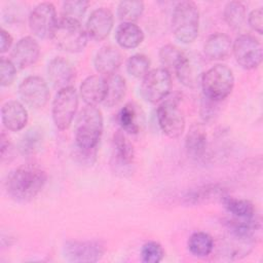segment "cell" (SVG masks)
<instances>
[{
    "mask_svg": "<svg viewBox=\"0 0 263 263\" xmlns=\"http://www.w3.org/2000/svg\"><path fill=\"white\" fill-rule=\"evenodd\" d=\"M16 67L10 60L1 58L0 60V84L1 86H9L15 78Z\"/></svg>",
    "mask_w": 263,
    "mask_h": 263,
    "instance_id": "36",
    "label": "cell"
},
{
    "mask_svg": "<svg viewBox=\"0 0 263 263\" xmlns=\"http://www.w3.org/2000/svg\"><path fill=\"white\" fill-rule=\"evenodd\" d=\"M115 39L120 47L133 49L143 42L144 33L135 23H121L116 29Z\"/></svg>",
    "mask_w": 263,
    "mask_h": 263,
    "instance_id": "23",
    "label": "cell"
},
{
    "mask_svg": "<svg viewBox=\"0 0 263 263\" xmlns=\"http://www.w3.org/2000/svg\"><path fill=\"white\" fill-rule=\"evenodd\" d=\"M111 159V165L115 173H120L124 176L126 173L132 172L135 163V150L123 130H118L113 136Z\"/></svg>",
    "mask_w": 263,
    "mask_h": 263,
    "instance_id": "13",
    "label": "cell"
},
{
    "mask_svg": "<svg viewBox=\"0 0 263 263\" xmlns=\"http://www.w3.org/2000/svg\"><path fill=\"white\" fill-rule=\"evenodd\" d=\"M12 45V37L8 31L1 28L0 30V52H6Z\"/></svg>",
    "mask_w": 263,
    "mask_h": 263,
    "instance_id": "38",
    "label": "cell"
},
{
    "mask_svg": "<svg viewBox=\"0 0 263 263\" xmlns=\"http://www.w3.org/2000/svg\"><path fill=\"white\" fill-rule=\"evenodd\" d=\"M0 150H1V158L2 160H4V158L6 157V154H10L11 151V144L10 141L8 139V136H6V134L4 132L1 133L0 136Z\"/></svg>",
    "mask_w": 263,
    "mask_h": 263,
    "instance_id": "39",
    "label": "cell"
},
{
    "mask_svg": "<svg viewBox=\"0 0 263 263\" xmlns=\"http://www.w3.org/2000/svg\"><path fill=\"white\" fill-rule=\"evenodd\" d=\"M224 20L233 30H239L246 22L247 11L245 5L239 1L228 2L224 7Z\"/></svg>",
    "mask_w": 263,
    "mask_h": 263,
    "instance_id": "27",
    "label": "cell"
},
{
    "mask_svg": "<svg viewBox=\"0 0 263 263\" xmlns=\"http://www.w3.org/2000/svg\"><path fill=\"white\" fill-rule=\"evenodd\" d=\"M113 14L108 8H97L87 18L86 33L91 39L102 41L110 34L113 28Z\"/></svg>",
    "mask_w": 263,
    "mask_h": 263,
    "instance_id": "15",
    "label": "cell"
},
{
    "mask_svg": "<svg viewBox=\"0 0 263 263\" xmlns=\"http://www.w3.org/2000/svg\"><path fill=\"white\" fill-rule=\"evenodd\" d=\"M189 252L198 258L208 257L214 250V239L205 232L197 231L190 235L188 242Z\"/></svg>",
    "mask_w": 263,
    "mask_h": 263,
    "instance_id": "26",
    "label": "cell"
},
{
    "mask_svg": "<svg viewBox=\"0 0 263 263\" xmlns=\"http://www.w3.org/2000/svg\"><path fill=\"white\" fill-rule=\"evenodd\" d=\"M42 142V133L38 128L29 129L23 137L20 150L23 154H34L40 147Z\"/></svg>",
    "mask_w": 263,
    "mask_h": 263,
    "instance_id": "33",
    "label": "cell"
},
{
    "mask_svg": "<svg viewBox=\"0 0 263 263\" xmlns=\"http://www.w3.org/2000/svg\"><path fill=\"white\" fill-rule=\"evenodd\" d=\"M156 117L161 132L168 138H179L185 130V118L175 99L162 102L157 108Z\"/></svg>",
    "mask_w": 263,
    "mask_h": 263,
    "instance_id": "9",
    "label": "cell"
},
{
    "mask_svg": "<svg viewBox=\"0 0 263 263\" xmlns=\"http://www.w3.org/2000/svg\"><path fill=\"white\" fill-rule=\"evenodd\" d=\"M47 75L51 84L60 90L72 86L71 82L75 78V68L70 61L62 57H57L49 62L47 66Z\"/></svg>",
    "mask_w": 263,
    "mask_h": 263,
    "instance_id": "16",
    "label": "cell"
},
{
    "mask_svg": "<svg viewBox=\"0 0 263 263\" xmlns=\"http://www.w3.org/2000/svg\"><path fill=\"white\" fill-rule=\"evenodd\" d=\"M106 80V93L103 101L104 105L111 108L117 106L125 96L126 83L122 76L119 74H111L105 77Z\"/></svg>",
    "mask_w": 263,
    "mask_h": 263,
    "instance_id": "24",
    "label": "cell"
},
{
    "mask_svg": "<svg viewBox=\"0 0 263 263\" xmlns=\"http://www.w3.org/2000/svg\"><path fill=\"white\" fill-rule=\"evenodd\" d=\"M172 78L170 71L164 68H156L149 71L140 86L142 97L149 103H157L163 100L171 91Z\"/></svg>",
    "mask_w": 263,
    "mask_h": 263,
    "instance_id": "8",
    "label": "cell"
},
{
    "mask_svg": "<svg viewBox=\"0 0 263 263\" xmlns=\"http://www.w3.org/2000/svg\"><path fill=\"white\" fill-rule=\"evenodd\" d=\"M106 93V80L101 75L86 77L80 85V96L86 106H97L103 103Z\"/></svg>",
    "mask_w": 263,
    "mask_h": 263,
    "instance_id": "18",
    "label": "cell"
},
{
    "mask_svg": "<svg viewBox=\"0 0 263 263\" xmlns=\"http://www.w3.org/2000/svg\"><path fill=\"white\" fill-rule=\"evenodd\" d=\"M103 127V115L96 106L80 111L75 125V152L81 160L91 163L96 159Z\"/></svg>",
    "mask_w": 263,
    "mask_h": 263,
    "instance_id": "1",
    "label": "cell"
},
{
    "mask_svg": "<svg viewBox=\"0 0 263 263\" xmlns=\"http://www.w3.org/2000/svg\"><path fill=\"white\" fill-rule=\"evenodd\" d=\"M118 123L121 129L130 135H136L140 130L138 122V113L135 106L130 103L125 104L118 113Z\"/></svg>",
    "mask_w": 263,
    "mask_h": 263,
    "instance_id": "28",
    "label": "cell"
},
{
    "mask_svg": "<svg viewBox=\"0 0 263 263\" xmlns=\"http://www.w3.org/2000/svg\"><path fill=\"white\" fill-rule=\"evenodd\" d=\"M40 54L38 42L30 36L21 38L13 46L10 53V61L17 69H26L33 66Z\"/></svg>",
    "mask_w": 263,
    "mask_h": 263,
    "instance_id": "14",
    "label": "cell"
},
{
    "mask_svg": "<svg viewBox=\"0 0 263 263\" xmlns=\"http://www.w3.org/2000/svg\"><path fill=\"white\" fill-rule=\"evenodd\" d=\"M143 1H121L117 7V14L122 23H135L144 11Z\"/></svg>",
    "mask_w": 263,
    "mask_h": 263,
    "instance_id": "29",
    "label": "cell"
},
{
    "mask_svg": "<svg viewBox=\"0 0 263 263\" xmlns=\"http://www.w3.org/2000/svg\"><path fill=\"white\" fill-rule=\"evenodd\" d=\"M104 253L105 247L99 240H70L64 247L65 258L70 262H97L101 260Z\"/></svg>",
    "mask_w": 263,
    "mask_h": 263,
    "instance_id": "11",
    "label": "cell"
},
{
    "mask_svg": "<svg viewBox=\"0 0 263 263\" xmlns=\"http://www.w3.org/2000/svg\"><path fill=\"white\" fill-rule=\"evenodd\" d=\"M200 84L204 98L218 103L226 99L233 89L232 70L226 65L217 64L202 74Z\"/></svg>",
    "mask_w": 263,
    "mask_h": 263,
    "instance_id": "4",
    "label": "cell"
},
{
    "mask_svg": "<svg viewBox=\"0 0 263 263\" xmlns=\"http://www.w3.org/2000/svg\"><path fill=\"white\" fill-rule=\"evenodd\" d=\"M164 257V250L156 241L146 242L141 250V258L145 263H158Z\"/></svg>",
    "mask_w": 263,
    "mask_h": 263,
    "instance_id": "35",
    "label": "cell"
},
{
    "mask_svg": "<svg viewBox=\"0 0 263 263\" xmlns=\"http://www.w3.org/2000/svg\"><path fill=\"white\" fill-rule=\"evenodd\" d=\"M203 51L205 57L210 60H224L232 51V41L230 37L224 33L212 34L204 42Z\"/></svg>",
    "mask_w": 263,
    "mask_h": 263,
    "instance_id": "21",
    "label": "cell"
},
{
    "mask_svg": "<svg viewBox=\"0 0 263 263\" xmlns=\"http://www.w3.org/2000/svg\"><path fill=\"white\" fill-rule=\"evenodd\" d=\"M58 23L57 12L53 4L42 2L36 5L29 15V27L31 32L38 38H51Z\"/></svg>",
    "mask_w": 263,
    "mask_h": 263,
    "instance_id": "10",
    "label": "cell"
},
{
    "mask_svg": "<svg viewBox=\"0 0 263 263\" xmlns=\"http://www.w3.org/2000/svg\"><path fill=\"white\" fill-rule=\"evenodd\" d=\"M172 30L175 37L183 43L193 42L199 31V12L192 1L179 2L172 14Z\"/></svg>",
    "mask_w": 263,
    "mask_h": 263,
    "instance_id": "3",
    "label": "cell"
},
{
    "mask_svg": "<svg viewBox=\"0 0 263 263\" xmlns=\"http://www.w3.org/2000/svg\"><path fill=\"white\" fill-rule=\"evenodd\" d=\"M51 39L61 50L75 53L82 51L86 46L87 33L79 21L61 17L58 20Z\"/></svg>",
    "mask_w": 263,
    "mask_h": 263,
    "instance_id": "5",
    "label": "cell"
},
{
    "mask_svg": "<svg viewBox=\"0 0 263 263\" xmlns=\"http://www.w3.org/2000/svg\"><path fill=\"white\" fill-rule=\"evenodd\" d=\"M221 201L226 211L232 215V218L252 219L256 217V209L248 199L235 198L224 194L221 197Z\"/></svg>",
    "mask_w": 263,
    "mask_h": 263,
    "instance_id": "25",
    "label": "cell"
},
{
    "mask_svg": "<svg viewBox=\"0 0 263 263\" xmlns=\"http://www.w3.org/2000/svg\"><path fill=\"white\" fill-rule=\"evenodd\" d=\"M22 101L32 109H40L49 99V89L45 80L39 76H28L18 86Z\"/></svg>",
    "mask_w": 263,
    "mask_h": 263,
    "instance_id": "12",
    "label": "cell"
},
{
    "mask_svg": "<svg viewBox=\"0 0 263 263\" xmlns=\"http://www.w3.org/2000/svg\"><path fill=\"white\" fill-rule=\"evenodd\" d=\"M181 83L188 87H195L200 83L202 76V66L196 57L185 54L181 64L175 70Z\"/></svg>",
    "mask_w": 263,
    "mask_h": 263,
    "instance_id": "20",
    "label": "cell"
},
{
    "mask_svg": "<svg viewBox=\"0 0 263 263\" xmlns=\"http://www.w3.org/2000/svg\"><path fill=\"white\" fill-rule=\"evenodd\" d=\"M150 60L141 53L132 55L126 62L127 73L135 78H144L149 72Z\"/></svg>",
    "mask_w": 263,
    "mask_h": 263,
    "instance_id": "32",
    "label": "cell"
},
{
    "mask_svg": "<svg viewBox=\"0 0 263 263\" xmlns=\"http://www.w3.org/2000/svg\"><path fill=\"white\" fill-rule=\"evenodd\" d=\"M122 57L120 51L111 45L103 46L97 52L93 61L96 70L105 76L114 74L121 65Z\"/></svg>",
    "mask_w": 263,
    "mask_h": 263,
    "instance_id": "19",
    "label": "cell"
},
{
    "mask_svg": "<svg viewBox=\"0 0 263 263\" xmlns=\"http://www.w3.org/2000/svg\"><path fill=\"white\" fill-rule=\"evenodd\" d=\"M47 180L45 171L37 164H23L11 171L5 181L7 194L15 201L28 202L43 189Z\"/></svg>",
    "mask_w": 263,
    "mask_h": 263,
    "instance_id": "2",
    "label": "cell"
},
{
    "mask_svg": "<svg viewBox=\"0 0 263 263\" xmlns=\"http://www.w3.org/2000/svg\"><path fill=\"white\" fill-rule=\"evenodd\" d=\"M185 52L178 46L166 44L159 49V60L164 69H173L174 71L181 64L185 57Z\"/></svg>",
    "mask_w": 263,
    "mask_h": 263,
    "instance_id": "30",
    "label": "cell"
},
{
    "mask_svg": "<svg viewBox=\"0 0 263 263\" xmlns=\"http://www.w3.org/2000/svg\"><path fill=\"white\" fill-rule=\"evenodd\" d=\"M1 118L4 127L10 132L22 130L28 123V111L17 101H8L1 108Z\"/></svg>",
    "mask_w": 263,
    "mask_h": 263,
    "instance_id": "17",
    "label": "cell"
},
{
    "mask_svg": "<svg viewBox=\"0 0 263 263\" xmlns=\"http://www.w3.org/2000/svg\"><path fill=\"white\" fill-rule=\"evenodd\" d=\"M249 26L258 34H262L263 32V11L262 8L259 7L250 12L248 16Z\"/></svg>",
    "mask_w": 263,
    "mask_h": 263,
    "instance_id": "37",
    "label": "cell"
},
{
    "mask_svg": "<svg viewBox=\"0 0 263 263\" xmlns=\"http://www.w3.org/2000/svg\"><path fill=\"white\" fill-rule=\"evenodd\" d=\"M224 190L221 187H218L217 185H206L199 187L195 190H192L190 193H188L185 197L188 203L196 204V203H201L204 202L209 199L221 197L224 195Z\"/></svg>",
    "mask_w": 263,
    "mask_h": 263,
    "instance_id": "31",
    "label": "cell"
},
{
    "mask_svg": "<svg viewBox=\"0 0 263 263\" xmlns=\"http://www.w3.org/2000/svg\"><path fill=\"white\" fill-rule=\"evenodd\" d=\"M77 108L78 93L76 89L73 86L60 89L53 99L51 108L54 125L61 130L69 128L74 119Z\"/></svg>",
    "mask_w": 263,
    "mask_h": 263,
    "instance_id": "6",
    "label": "cell"
},
{
    "mask_svg": "<svg viewBox=\"0 0 263 263\" xmlns=\"http://www.w3.org/2000/svg\"><path fill=\"white\" fill-rule=\"evenodd\" d=\"M208 146L206 133L204 127L199 123L190 126L185 138V148L187 153L196 159L203 157Z\"/></svg>",
    "mask_w": 263,
    "mask_h": 263,
    "instance_id": "22",
    "label": "cell"
},
{
    "mask_svg": "<svg viewBox=\"0 0 263 263\" xmlns=\"http://www.w3.org/2000/svg\"><path fill=\"white\" fill-rule=\"evenodd\" d=\"M232 52L236 63L246 70L256 69L262 62V45L250 34H241L232 43Z\"/></svg>",
    "mask_w": 263,
    "mask_h": 263,
    "instance_id": "7",
    "label": "cell"
},
{
    "mask_svg": "<svg viewBox=\"0 0 263 263\" xmlns=\"http://www.w3.org/2000/svg\"><path fill=\"white\" fill-rule=\"evenodd\" d=\"M88 4H89L88 1H84V0L65 1L62 7L63 17L79 21L82 17V15L85 13L88 7Z\"/></svg>",
    "mask_w": 263,
    "mask_h": 263,
    "instance_id": "34",
    "label": "cell"
}]
</instances>
